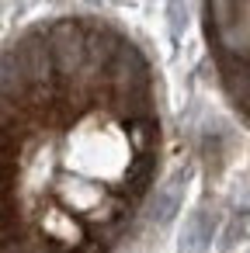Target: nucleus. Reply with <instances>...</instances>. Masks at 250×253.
I'll return each instance as SVG.
<instances>
[{"label": "nucleus", "mask_w": 250, "mask_h": 253, "mask_svg": "<svg viewBox=\"0 0 250 253\" xmlns=\"http://www.w3.org/2000/svg\"><path fill=\"white\" fill-rule=\"evenodd\" d=\"M156 73L98 14L28 25L4 49V250L111 253L160 170Z\"/></svg>", "instance_id": "f257e3e1"}, {"label": "nucleus", "mask_w": 250, "mask_h": 253, "mask_svg": "<svg viewBox=\"0 0 250 253\" xmlns=\"http://www.w3.org/2000/svg\"><path fill=\"white\" fill-rule=\"evenodd\" d=\"M201 35L222 97L250 125V0H201Z\"/></svg>", "instance_id": "f03ea898"}]
</instances>
